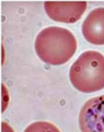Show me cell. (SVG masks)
<instances>
[{
	"instance_id": "1",
	"label": "cell",
	"mask_w": 104,
	"mask_h": 132,
	"mask_svg": "<svg viewBox=\"0 0 104 132\" xmlns=\"http://www.w3.org/2000/svg\"><path fill=\"white\" fill-rule=\"evenodd\" d=\"M78 48L75 36L69 30L57 26L47 27L35 39V51L42 61L52 66L65 64Z\"/></svg>"
},
{
	"instance_id": "2",
	"label": "cell",
	"mask_w": 104,
	"mask_h": 132,
	"mask_svg": "<svg viewBox=\"0 0 104 132\" xmlns=\"http://www.w3.org/2000/svg\"><path fill=\"white\" fill-rule=\"evenodd\" d=\"M71 84L81 93H96L104 89V55L94 50L78 56L69 70Z\"/></svg>"
},
{
	"instance_id": "3",
	"label": "cell",
	"mask_w": 104,
	"mask_h": 132,
	"mask_svg": "<svg viewBox=\"0 0 104 132\" xmlns=\"http://www.w3.org/2000/svg\"><path fill=\"white\" fill-rule=\"evenodd\" d=\"M81 132H104V94L85 103L79 113Z\"/></svg>"
},
{
	"instance_id": "4",
	"label": "cell",
	"mask_w": 104,
	"mask_h": 132,
	"mask_svg": "<svg viewBox=\"0 0 104 132\" xmlns=\"http://www.w3.org/2000/svg\"><path fill=\"white\" fill-rule=\"evenodd\" d=\"M86 1L58 2L45 1L44 9L50 19L62 23H75L80 20L87 9Z\"/></svg>"
},
{
	"instance_id": "5",
	"label": "cell",
	"mask_w": 104,
	"mask_h": 132,
	"mask_svg": "<svg viewBox=\"0 0 104 132\" xmlns=\"http://www.w3.org/2000/svg\"><path fill=\"white\" fill-rule=\"evenodd\" d=\"M82 33L89 44L103 45L104 7H98L89 12L82 24Z\"/></svg>"
},
{
	"instance_id": "6",
	"label": "cell",
	"mask_w": 104,
	"mask_h": 132,
	"mask_svg": "<svg viewBox=\"0 0 104 132\" xmlns=\"http://www.w3.org/2000/svg\"><path fill=\"white\" fill-rule=\"evenodd\" d=\"M24 132H61L57 127L46 121H38L27 127Z\"/></svg>"
},
{
	"instance_id": "7",
	"label": "cell",
	"mask_w": 104,
	"mask_h": 132,
	"mask_svg": "<svg viewBox=\"0 0 104 132\" xmlns=\"http://www.w3.org/2000/svg\"><path fill=\"white\" fill-rule=\"evenodd\" d=\"M2 132H14V130L7 123L2 122Z\"/></svg>"
}]
</instances>
